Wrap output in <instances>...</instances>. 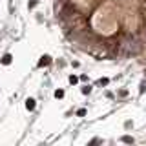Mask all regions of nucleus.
Listing matches in <instances>:
<instances>
[{"label":"nucleus","instance_id":"nucleus-1","mask_svg":"<svg viewBox=\"0 0 146 146\" xmlns=\"http://www.w3.org/2000/svg\"><path fill=\"white\" fill-rule=\"evenodd\" d=\"M62 35L97 58L146 53V0H55Z\"/></svg>","mask_w":146,"mask_h":146}]
</instances>
